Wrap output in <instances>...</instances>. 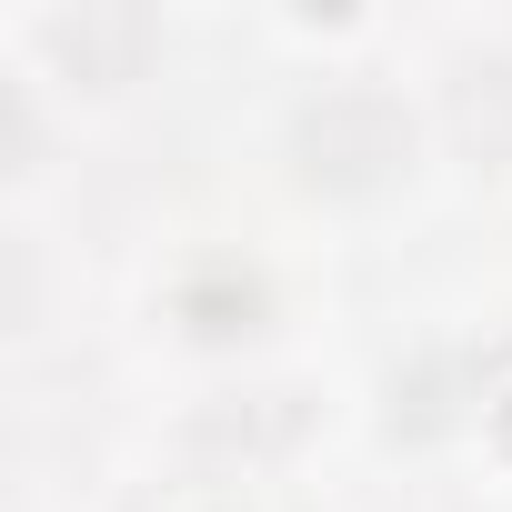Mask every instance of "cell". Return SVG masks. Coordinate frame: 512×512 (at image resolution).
Instances as JSON below:
<instances>
[{
	"mask_svg": "<svg viewBox=\"0 0 512 512\" xmlns=\"http://www.w3.org/2000/svg\"><path fill=\"white\" fill-rule=\"evenodd\" d=\"M412 111L392 101V91H372V81H342V91H322V101H302L292 111V181L302 191H322V201H372V191H392L402 171H412Z\"/></svg>",
	"mask_w": 512,
	"mask_h": 512,
	"instance_id": "1",
	"label": "cell"
},
{
	"mask_svg": "<svg viewBox=\"0 0 512 512\" xmlns=\"http://www.w3.org/2000/svg\"><path fill=\"white\" fill-rule=\"evenodd\" d=\"M302 432H312V402L292 382H262V392H211L181 422V452L191 462H221V482H241V472H272Z\"/></svg>",
	"mask_w": 512,
	"mask_h": 512,
	"instance_id": "2",
	"label": "cell"
},
{
	"mask_svg": "<svg viewBox=\"0 0 512 512\" xmlns=\"http://www.w3.org/2000/svg\"><path fill=\"white\" fill-rule=\"evenodd\" d=\"M41 51L81 81V91H121L151 51V21L141 11H111V0H81V11H51L41 21Z\"/></svg>",
	"mask_w": 512,
	"mask_h": 512,
	"instance_id": "3",
	"label": "cell"
},
{
	"mask_svg": "<svg viewBox=\"0 0 512 512\" xmlns=\"http://www.w3.org/2000/svg\"><path fill=\"white\" fill-rule=\"evenodd\" d=\"M452 141L472 161H512V51L452 61Z\"/></svg>",
	"mask_w": 512,
	"mask_h": 512,
	"instance_id": "4",
	"label": "cell"
},
{
	"mask_svg": "<svg viewBox=\"0 0 512 512\" xmlns=\"http://www.w3.org/2000/svg\"><path fill=\"white\" fill-rule=\"evenodd\" d=\"M131 512H262L241 482H161V492H141Z\"/></svg>",
	"mask_w": 512,
	"mask_h": 512,
	"instance_id": "5",
	"label": "cell"
}]
</instances>
